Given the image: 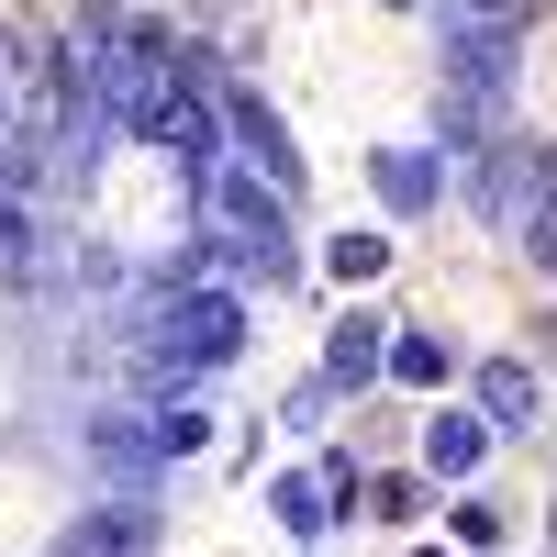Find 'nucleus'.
Segmentation results:
<instances>
[{
  "label": "nucleus",
  "mask_w": 557,
  "mask_h": 557,
  "mask_svg": "<svg viewBox=\"0 0 557 557\" xmlns=\"http://www.w3.org/2000/svg\"><path fill=\"white\" fill-rule=\"evenodd\" d=\"M67 89L78 101H101L112 123H134L168 89V34L157 23H123V12H89L78 34H67Z\"/></svg>",
  "instance_id": "nucleus-1"
},
{
  "label": "nucleus",
  "mask_w": 557,
  "mask_h": 557,
  "mask_svg": "<svg viewBox=\"0 0 557 557\" xmlns=\"http://www.w3.org/2000/svg\"><path fill=\"white\" fill-rule=\"evenodd\" d=\"M212 190V235H223V257L235 268H290V223H278V178H246V168H212L201 178Z\"/></svg>",
  "instance_id": "nucleus-2"
},
{
  "label": "nucleus",
  "mask_w": 557,
  "mask_h": 557,
  "mask_svg": "<svg viewBox=\"0 0 557 557\" xmlns=\"http://www.w3.org/2000/svg\"><path fill=\"white\" fill-rule=\"evenodd\" d=\"M134 134H146V146H168L190 178H212V168H223V157H212V101H201V89H178V67H168L157 101L134 112Z\"/></svg>",
  "instance_id": "nucleus-3"
},
{
  "label": "nucleus",
  "mask_w": 557,
  "mask_h": 557,
  "mask_svg": "<svg viewBox=\"0 0 557 557\" xmlns=\"http://www.w3.org/2000/svg\"><path fill=\"white\" fill-rule=\"evenodd\" d=\"M89 469H101L112 491H146L168 469V446H157V412H101L89 424Z\"/></svg>",
  "instance_id": "nucleus-4"
},
{
  "label": "nucleus",
  "mask_w": 557,
  "mask_h": 557,
  "mask_svg": "<svg viewBox=\"0 0 557 557\" xmlns=\"http://www.w3.org/2000/svg\"><path fill=\"white\" fill-rule=\"evenodd\" d=\"M546 190H557V157H546V146H513V157L480 178V201H491V223H502V235H524V212H535Z\"/></svg>",
  "instance_id": "nucleus-5"
},
{
  "label": "nucleus",
  "mask_w": 557,
  "mask_h": 557,
  "mask_svg": "<svg viewBox=\"0 0 557 557\" xmlns=\"http://www.w3.org/2000/svg\"><path fill=\"white\" fill-rule=\"evenodd\" d=\"M146 546H157V524L134 513V502H112V513H78L45 557H146Z\"/></svg>",
  "instance_id": "nucleus-6"
},
{
  "label": "nucleus",
  "mask_w": 557,
  "mask_h": 557,
  "mask_svg": "<svg viewBox=\"0 0 557 557\" xmlns=\"http://www.w3.org/2000/svg\"><path fill=\"white\" fill-rule=\"evenodd\" d=\"M335 491H357V469H290V480H278V524H290V535H323V524H335V513H323Z\"/></svg>",
  "instance_id": "nucleus-7"
},
{
  "label": "nucleus",
  "mask_w": 557,
  "mask_h": 557,
  "mask_svg": "<svg viewBox=\"0 0 557 557\" xmlns=\"http://www.w3.org/2000/svg\"><path fill=\"white\" fill-rule=\"evenodd\" d=\"M480 446H491V424H469V412H435V435H424L435 480H469V469H480Z\"/></svg>",
  "instance_id": "nucleus-8"
},
{
  "label": "nucleus",
  "mask_w": 557,
  "mask_h": 557,
  "mask_svg": "<svg viewBox=\"0 0 557 557\" xmlns=\"http://www.w3.org/2000/svg\"><path fill=\"white\" fill-rule=\"evenodd\" d=\"M480 401H491V424H524V412H535V368H513V357H502L491 380H480Z\"/></svg>",
  "instance_id": "nucleus-9"
},
{
  "label": "nucleus",
  "mask_w": 557,
  "mask_h": 557,
  "mask_svg": "<svg viewBox=\"0 0 557 557\" xmlns=\"http://www.w3.org/2000/svg\"><path fill=\"white\" fill-rule=\"evenodd\" d=\"M380 190H391L401 212H424V201H435V168H424V157H380Z\"/></svg>",
  "instance_id": "nucleus-10"
},
{
  "label": "nucleus",
  "mask_w": 557,
  "mask_h": 557,
  "mask_svg": "<svg viewBox=\"0 0 557 557\" xmlns=\"http://www.w3.org/2000/svg\"><path fill=\"white\" fill-rule=\"evenodd\" d=\"M368 368H380V323H346V335H335V380H368Z\"/></svg>",
  "instance_id": "nucleus-11"
},
{
  "label": "nucleus",
  "mask_w": 557,
  "mask_h": 557,
  "mask_svg": "<svg viewBox=\"0 0 557 557\" xmlns=\"http://www.w3.org/2000/svg\"><path fill=\"white\" fill-rule=\"evenodd\" d=\"M391 368L424 391V380H446V346H435V335H401V346H391Z\"/></svg>",
  "instance_id": "nucleus-12"
},
{
  "label": "nucleus",
  "mask_w": 557,
  "mask_h": 557,
  "mask_svg": "<svg viewBox=\"0 0 557 557\" xmlns=\"http://www.w3.org/2000/svg\"><path fill=\"white\" fill-rule=\"evenodd\" d=\"M157 446H168V457H201V446H212V424L178 401V412H157Z\"/></svg>",
  "instance_id": "nucleus-13"
},
{
  "label": "nucleus",
  "mask_w": 557,
  "mask_h": 557,
  "mask_svg": "<svg viewBox=\"0 0 557 557\" xmlns=\"http://www.w3.org/2000/svg\"><path fill=\"white\" fill-rule=\"evenodd\" d=\"M380 268H391L380 235H335V278H380Z\"/></svg>",
  "instance_id": "nucleus-14"
},
{
  "label": "nucleus",
  "mask_w": 557,
  "mask_h": 557,
  "mask_svg": "<svg viewBox=\"0 0 557 557\" xmlns=\"http://www.w3.org/2000/svg\"><path fill=\"white\" fill-rule=\"evenodd\" d=\"M524 257H535V268H557V190L524 212Z\"/></svg>",
  "instance_id": "nucleus-15"
},
{
  "label": "nucleus",
  "mask_w": 557,
  "mask_h": 557,
  "mask_svg": "<svg viewBox=\"0 0 557 557\" xmlns=\"http://www.w3.org/2000/svg\"><path fill=\"white\" fill-rule=\"evenodd\" d=\"M23 246H34V223H23L12 201H0V268H23Z\"/></svg>",
  "instance_id": "nucleus-16"
}]
</instances>
